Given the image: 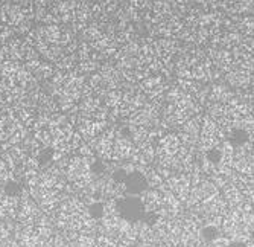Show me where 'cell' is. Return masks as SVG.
<instances>
[{
	"instance_id": "cell-1",
	"label": "cell",
	"mask_w": 254,
	"mask_h": 247,
	"mask_svg": "<svg viewBox=\"0 0 254 247\" xmlns=\"http://www.w3.org/2000/svg\"><path fill=\"white\" fill-rule=\"evenodd\" d=\"M29 192L43 212H57L65 188L64 177L57 166L37 171L28 178Z\"/></svg>"
},
{
	"instance_id": "cell-2",
	"label": "cell",
	"mask_w": 254,
	"mask_h": 247,
	"mask_svg": "<svg viewBox=\"0 0 254 247\" xmlns=\"http://www.w3.org/2000/svg\"><path fill=\"white\" fill-rule=\"evenodd\" d=\"M57 224L64 234L91 235L96 229V221L88 206L81 200L68 198L57 209Z\"/></svg>"
},
{
	"instance_id": "cell-3",
	"label": "cell",
	"mask_w": 254,
	"mask_h": 247,
	"mask_svg": "<svg viewBox=\"0 0 254 247\" xmlns=\"http://www.w3.org/2000/svg\"><path fill=\"white\" fill-rule=\"evenodd\" d=\"M78 134L65 121L57 119L35 130V141L58 154H67L78 145Z\"/></svg>"
},
{
	"instance_id": "cell-4",
	"label": "cell",
	"mask_w": 254,
	"mask_h": 247,
	"mask_svg": "<svg viewBox=\"0 0 254 247\" xmlns=\"http://www.w3.org/2000/svg\"><path fill=\"white\" fill-rule=\"evenodd\" d=\"M14 240L20 247H54V232L49 221L43 218L32 224H20Z\"/></svg>"
},
{
	"instance_id": "cell-5",
	"label": "cell",
	"mask_w": 254,
	"mask_h": 247,
	"mask_svg": "<svg viewBox=\"0 0 254 247\" xmlns=\"http://www.w3.org/2000/svg\"><path fill=\"white\" fill-rule=\"evenodd\" d=\"M65 175L78 189H87L95 182L93 168H91L90 153H82L79 156H73L65 165Z\"/></svg>"
},
{
	"instance_id": "cell-6",
	"label": "cell",
	"mask_w": 254,
	"mask_h": 247,
	"mask_svg": "<svg viewBox=\"0 0 254 247\" xmlns=\"http://www.w3.org/2000/svg\"><path fill=\"white\" fill-rule=\"evenodd\" d=\"M157 154L161 164L168 166H181L188 161V154L184 153V148L177 136H166L165 139H161Z\"/></svg>"
},
{
	"instance_id": "cell-7",
	"label": "cell",
	"mask_w": 254,
	"mask_h": 247,
	"mask_svg": "<svg viewBox=\"0 0 254 247\" xmlns=\"http://www.w3.org/2000/svg\"><path fill=\"white\" fill-rule=\"evenodd\" d=\"M43 211L40 209V206L34 201L32 197H25L20 200V206L17 211V220L20 224H32L37 223L40 220H43Z\"/></svg>"
},
{
	"instance_id": "cell-8",
	"label": "cell",
	"mask_w": 254,
	"mask_h": 247,
	"mask_svg": "<svg viewBox=\"0 0 254 247\" xmlns=\"http://www.w3.org/2000/svg\"><path fill=\"white\" fill-rule=\"evenodd\" d=\"M95 247H119V244H118V241L114 240L113 237L104 235V237L96 238V244H95Z\"/></svg>"
},
{
	"instance_id": "cell-9",
	"label": "cell",
	"mask_w": 254,
	"mask_h": 247,
	"mask_svg": "<svg viewBox=\"0 0 254 247\" xmlns=\"http://www.w3.org/2000/svg\"><path fill=\"white\" fill-rule=\"evenodd\" d=\"M9 234H11V229L8 224L0 218V244H2L3 241H6L9 238Z\"/></svg>"
}]
</instances>
